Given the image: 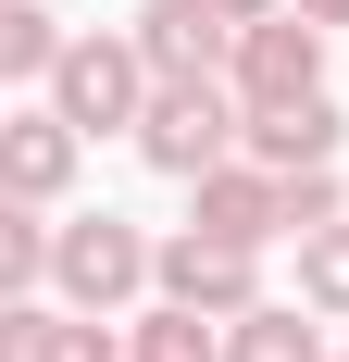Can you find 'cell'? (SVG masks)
<instances>
[{
  "mask_svg": "<svg viewBox=\"0 0 349 362\" xmlns=\"http://www.w3.org/2000/svg\"><path fill=\"white\" fill-rule=\"evenodd\" d=\"M225 362H324L312 300H262V313H237V325H225Z\"/></svg>",
  "mask_w": 349,
  "mask_h": 362,
  "instance_id": "cell-10",
  "label": "cell"
},
{
  "mask_svg": "<svg viewBox=\"0 0 349 362\" xmlns=\"http://www.w3.org/2000/svg\"><path fill=\"white\" fill-rule=\"evenodd\" d=\"M249 150V100H237V75H174V88H150L138 112V163L174 187H200L212 163H237Z\"/></svg>",
  "mask_w": 349,
  "mask_h": 362,
  "instance_id": "cell-1",
  "label": "cell"
},
{
  "mask_svg": "<svg viewBox=\"0 0 349 362\" xmlns=\"http://www.w3.org/2000/svg\"><path fill=\"white\" fill-rule=\"evenodd\" d=\"M125 37L150 50L162 88H174V75H225V63H237V25H225L212 0H138V25H125Z\"/></svg>",
  "mask_w": 349,
  "mask_h": 362,
  "instance_id": "cell-7",
  "label": "cell"
},
{
  "mask_svg": "<svg viewBox=\"0 0 349 362\" xmlns=\"http://www.w3.org/2000/svg\"><path fill=\"white\" fill-rule=\"evenodd\" d=\"M75 300H0V362H50Z\"/></svg>",
  "mask_w": 349,
  "mask_h": 362,
  "instance_id": "cell-15",
  "label": "cell"
},
{
  "mask_svg": "<svg viewBox=\"0 0 349 362\" xmlns=\"http://www.w3.org/2000/svg\"><path fill=\"white\" fill-rule=\"evenodd\" d=\"M225 75H237V100H249V112H275V100H312V88H324V25H312V13L237 25V63H225Z\"/></svg>",
  "mask_w": 349,
  "mask_h": 362,
  "instance_id": "cell-5",
  "label": "cell"
},
{
  "mask_svg": "<svg viewBox=\"0 0 349 362\" xmlns=\"http://www.w3.org/2000/svg\"><path fill=\"white\" fill-rule=\"evenodd\" d=\"M324 225H349V187H337V163L287 175V238H324Z\"/></svg>",
  "mask_w": 349,
  "mask_h": 362,
  "instance_id": "cell-16",
  "label": "cell"
},
{
  "mask_svg": "<svg viewBox=\"0 0 349 362\" xmlns=\"http://www.w3.org/2000/svg\"><path fill=\"white\" fill-rule=\"evenodd\" d=\"M187 225H212V238H237V250H275V238H287V175L237 150V163H212V175L187 187Z\"/></svg>",
  "mask_w": 349,
  "mask_h": 362,
  "instance_id": "cell-6",
  "label": "cell"
},
{
  "mask_svg": "<svg viewBox=\"0 0 349 362\" xmlns=\"http://www.w3.org/2000/svg\"><path fill=\"white\" fill-rule=\"evenodd\" d=\"M162 300H187V313H212V325H237V313H262V250L212 238V225H174V238H162Z\"/></svg>",
  "mask_w": 349,
  "mask_h": 362,
  "instance_id": "cell-4",
  "label": "cell"
},
{
  "mask_svg": "<svg viewBox=\"0 0 349 362\" xmlns=\"http://www.w3.org/2000/svg\"><path fill=\"white\" fill-rule=\"evenodd\" d=\"M300 300H312L324 325H349V225H324V238H300Z\"/></svg>",
  "mask_w": 349,
  "mask_h": 362,
  "instance_id": "cell-14",
  "label": "cell"
},
{
  "mask_svg": "<svg viewBox=\"0 0 349 362\" xmlns=\"http://www.w3.org/2000/svg\"><path fill=\"white\" fill-rule=\"evenodd\" d=\"M212 13H225V25H275L287 0H212Z\"/></svg>",
  "mask_w": 349,
  "mask_h": 362,
  "instance_id": "cell-18",
  "label": "cell"
},
{
  "mask_svg": "<svg viewBox=\"0 0 349 362\" xmlns=\"http://www.w3.org/2000/svg\"><path fill=\"white\" fill-rule=\"evenodd\" d=\"M50 250H63V225L37 213V200H0V288H13V300L50 288Z\"/></svg>",
  "mask_w": 349,
  "mask_h": 362,
  "instance_id": "cell-13",
  "label": "cell"
},
{
  "mask_svg": "<svg viewBox=\"0 0 349 362\" xmlns=\"http://www.w3.org/2000/svg\"><path fill=\"white\" fill-rule=\"evenodd\" d=\"M75 150H88V138H75L63 112H50V100H25L13 125H0V200H37V213H50V200L75 187Z\"/></svg>",
  "mask_w": 349,
  "mask_h": 362,
  "instance_id": "cell-8",
  "label": "cell"
},
{
  "mask_svg": "<svg viewBox=\"0 0 349 362\" xmlns=\"http://www.w3.org/2000/svg\"><path fill=\"white\" fill-rule=\"evenodd\" d=\"M287 13H312V25H324V37H337V25H349V0H287Z\"/></svg>",
  "mask_w": 349,
  "mask_h": 362,
  "instance_id": "cell-19",
  "label": "cell"
},
{
  "mask_svg": "<svg viewBox=\"0 0 349 362\" xmlns=\"http://www.w3.org/2000/svg\"><path fill=\"white\" fill-rule=\"evenodd\" d=\"M50 362H138L125 337H112V313H63V350Z\"/></svg>",
  "mask_w": 349,
  "mask_h": 362,
  "instance_id": "cell-17",
  "label": "cell"
},
{
  "mask_svg": "<svg viewBox=\"0 0 349 362\" xmlns=\"http://www.w3.org/2000/svg\"><path fill=\"white\" fill-rule=\"evenodd\" d=\"M50 288H63L75 313H125V300L162 288V238H138L125 213H75L63 250H50Z\"/></svg>",
  "mask_w": 349,
  "mask_h": 362,
  "instance_id": "cell-3",
  "label": "cell"
},
{
  "mask_svg": "<svg viewBox=\"0 0 349 362\" xmlns=\"http://www.w3.org/2000/svg\"><path fill=\"white\" fill-rule=\"evenodd\" d=\"M125 350H138V362H225V325L187 313V300H150L138 325H125Z\"/></svg>",
  "mask_w": 349,
  "mask_h": 362,
  "instance_id": "cell-12",
  "label": "cell"
},
{
  "mask_svg": "<svg viewBox=\"0 0 349 362\" xmlns=\"http://www.w3.org/2000/svg\"><path fill=\"white\" fill-rule=\"evenodd\" d=\"M63 13H50V0H0V75H13V88H50V75H63Z\"/></svg>",
  "mask_w": 349,
  "mask_h": 362,
  "instance_id": "cell-11",
  "label": "cell"
},
{
  "mask_svg": "<svg viewBox=\"0 0 349 362\" xmlns=\"http://www.w3.org/2000/svg\"><path fill=\"white\" fill-rule=\"evenodd\" d=\"M150 88H162V75H150V50H138V37H75V50H63V75H50L37 100L63 112L75 138H138Z\"/></svg>",
  "mask_w": 349,
  "mask_h": 362,
  "instance_id": "cell-2",
  "label": "cell"
},
{
  "mask_svg": "<svg viewBox=\"0 0 349 362\" xmlns=\"http://www.w3.org/2000/svg\"><path fill=\"white\" fill-rule=\"evenodd\" d=\"M337 138H349V112L324 100H275V112H249V163H275V175H312V163H337Z\"/></svg>",
  "mask_w": 349,
  "mask_h": 362,
  "instance_id": "cell-9",
  "label": "cell"
}]
</instances>
